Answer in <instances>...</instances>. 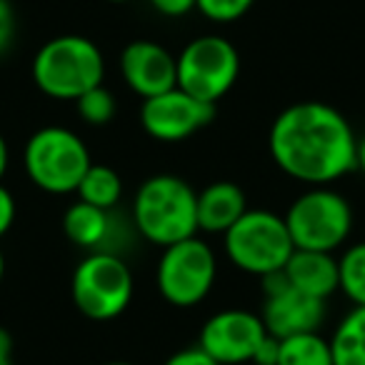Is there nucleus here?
Instances as JSON below:
<instances>
[{"label":"nucleus","instance_id":"obj_7","mask_svg":"<svg viewBox=\"0 0 365 365\" xmlns=\"http://www.w3.org/2000/svg\"><path fill=\"white\" fill-rule=\"evenodd\" d=\"M135 280L128 263L110 250L88 253L71 278V298L76 310L88 320L106 323L128 310Z\"/></svg>","mask_w":365,"mask_h":365},{"label":"nucleus","instance_id":"obj_10","mask_svg":"<svg viewBox=\"0 0 365 365\" xmlns=\"http://www.w3.org/2000/svg\"><path fill=\"white\" fill-rule=\"evenodd\" d=\"M263 280V308L260 320L265 330L275 338H290L300 333H318L325 320V300L310 298L288 283L283 270L265 275Z\"/></svg>","mask_w":365,"mask_h":365},{"label":"nucleus","instance_id":"obj_1","mask_svg":"<svg viewBox=\"0 0 365 365\" xmlns=\"http://www.w3.org/2000/svg\"><path fill=\"white\" fill-rule=\"evenodd\" d=\"M268 150L278 170L308 185H330L358 170V135L330 103L283 108L270 125Z\"/></svg>","mask_w":365,"mask_h":365},{"label":"nucleus","instance_id":"obj_14","mask_svg":"<svg viewBox=\"0 0 365 365\" xmlns=\"http://www.w3.org/2000/svg\"><path fill=\"white\" fill-rule=\"evenodd\" d=\"M283 273L295 290L318 300H328L340 288L338 258L323 250H293Z\"/></svg>","mask_w":365,"mask_h":365},{"label":"nucleus","instance_id":"obj_11","mask_svg":"<svg viewBox=\"0 0 365 365\" xmlns=\"http://www.w3.org/2000/svg\"><path fill=\"white\" fill-rule=\"evenodd\" d=\"M215 118V106L200 103L180 88L145 98L140 106V125L158 143H180L210 125Z\"/></svg>","mask_w":365,"mask_h":365},{"label":"nucleus","instance_id":"obj_26","mask_svg":"<svg viewBox=\"0 0 365 365\" xmlns=\"http://www.w3.org/2000/svg\"><path fill=\"white\" fill-rule=\"evenodd\" d=\"M16 223V198L11 190L0 182V238L8 235V230Z\"/></svg>","mask_w":365,"mask_h":365},{"label":"nucleus","instance_id":"obj_6","mask_svg":"<svg viewBox=\"0 0 365 365\" xmlns=\"http://www.w3.org/2000/svg\"><path fill=\"white\" fill-rule=\"evenodd\" d=\"M295 250L335 253L353 233V208L348 198L328 185H310L283 215Z\"/></svg>","mask_w":365,"mask_h":365},{"label":"nucleus","instance_id":"obj_22","mask_svg":"<svg viewBox=\"0 0 365 365\" xmlns=\"http://www.w3.org/2000/svg\"><path fill=\"white\" fill-rule=\"evenodd\" d=\"M255 6V0H198L195 11L213 23H235Z\"/></svg>","mask_w":365,"mask_h":365},{"label":"nucleus","instance_id":"obj_29","mask_svg":"<svg viewBox=\"0 0 365 365\" xmlns=\"http://www.w3.org/2000/svg\"><path fill=\"white\" fill-rule=\"evenodd\" d=\"M8 165H11V150H8L6 138H3V133H0V182H3V178H6Z\"/></svg>","mask_w":365,"mask_h":365},{"label":"nucleus","instance_id":"obj_25","mask_svg":"<svg viewBox=\"0 0 365 365\" xmlns=\"http://www.w3.org/2000/svg\"><path fill=\"white\" fill-rule=\"evenodd\" d=\"M150 8L163 18H182L195 11L198 0H148Z\"/></svg>","mask_w":365,"mask_h":365},{"label":"nucleus","instance_id":"obj_30","mask_svg":"<svg viewBox=\"0 0 365 365\" xmlns=\"http://www.w3.org/2000/svg\"><path fill=\"white\" fill-rule=\"evenodd\" d=\"M358 170H363L365 175V135L358 138Z\"/></svg>","mask_w":365,"mask_h":365},{"label":"nucleus","instance_id":"obj_32","mask_svg":"<svg viewBox=\"0 0 365 365\" xmlns=\"http://www.w3.org/2000/svg\"><path fill=\"white\" fill-rule=\"evenodd\" d=\"M103 365H133V363H123V360H110V363H103Z\"/></svg>","mask_w":365,"mask_h":365},{"label":"nucleus","instance_id":"obj_5","mask_svg":"<svg viewBox=\"0 0 365 365\" xmlns=\"http://www.w3.org/2000/svg\"><path fill=\"white\" fill-rule=\"evenodd\" d=\"M223 248L233 268L255 278H265L285 268L295 245L283 215L248 208L223 233Z\"/></svg>","mask_w":365,"mask_h":365},{"label":"nucleus","instance_id":"obj_23","mask_svg":"<svg viewBox=\"0 0 365 365\" xmlns=\"http://www.w3.org/2000/svg\"><path fill=\"white\" fill-rule=\"evenodd\" d=\"M16 41V11L11 0H0V56H6Z\"/></svg>","mask_w":365,"mask_h":365},{"label":"nucleus","instance_id":"obj_19","mask_svg":"<svg viewBox=\"0 0 365 365\" xmlns=\"http://www.w3.org/2000/svg\"><path fill=\"white\" fill-rule=\"evenodd\" d=\"M275 365H333L330 340L320 333H300L283 338Z\"/></svg>","mask_w":365,"mask_h":365},{"label":"nucleus","instance_id":"obj_24","mask_svg":"<svg viewBox=\"0 0 365 365\" xmlns=\"http://www.w3.org/2000/svg\"><path fill=\"white\" fill-rule=\"evenodd\" d=\"M163 365H220V363L210 353H205L200 345H193V348H182L178 353H173Z\"/></svg>","mask_w":365,"mask_h":365},{"label":"nucleus","instance_id":"obj_2","mask_svg":"<svg viewBox=\"0 0 365 365\" xmlns=\"http://www.w3.org/2000/svg\"><path fill=\"white\" fill-rule=\"evenodd\" d=\"M133 228L143 240L168 248L198 233V193L188 180L160 173L135 190L130 205Z\"/></svg>","mask_w":365,"mask_h":365},{"label":"nucleus","instance_id":"obj_15","mask_svg":"<svg viewBox=\"0 0 365 365\" xmlns=\"http://www.w3.org/2000/svg\"><path fill=\"white\" fill-rule=\"evenodd\" d=\"M248 210V195L233 180H215L198 193V230L223 235Z\"/></svg>","mask_w":365,"mask_h":365},{"label":"nucleus","instance_id":"obj_8","mask_svg":"<svg viewBox=\"0 0 365 365\" xmlns=\"http://www.w3.org/2000/svg\"><path fill=\"white\" fill-rule=\"evenodd\" d=\"M218 278L215 250L193 235L160 250L155 285L160 298L173 308H195L210 295Z\"/></svg>","mask_w":365,"mask_h":365},{"label":"nucleus","instance_id":"obj_18","mask_svg":"<svg viewBox=\"0 0 365 365\" xmlns=\"http://www.w3.org/2000/svg\"><path fill=\"white\" fill-rule=\"evenodd\" d=\"M76 193L78 200H83V203H91L103 210H115L123 198V178L118 175L115 168L93 163L83 175Z\"/></svg>","mask_w":365,"mask_h":365},{"label":"nucleus","instance_id":"obj_13","mask_svg":"<svg viewBox=\"0 0 365 365\" xmlns=\"http://www.w3.org/2000/svg\"><path fill=\"white\" fill-rule=\"evenodd\" d=\"M118 68H120L123 83L143 101L178 86L175 56L155 41L128 43L120 53Z\"/></svg>","mask_w":365,"mask_h":365},{"label":"nucleus","instance_id":"obj_27","mask_svg":"<svg viewBox=\"0 0 365 365\" xmlns=\"http://www.w3.org/2000/svg\"><path fill=\"white\" fill-rule=\"evenodd\" d=\"M278 353H280V338L275 335H265L263 343L258 345L253 355V365H275L278 363Z\"/></svg>","mask_w":365,"mask_h":365},{"label":"nucleus","instance_id":"obj_28","mask_svg":"<svg viewBox=\"0 0 365 365\" xmlns=\"http://www.w3.org/2000/svg\"><path fill=\"white\" fill-rule=\"evenodd\" d=\"M0 365H13V340L3 328H0Z\"/></svg>","mask_w":365,"mask_h":365},{"label":"nucleus","instance_id":"obj_12","mask_svg":"<svg viewBox=\"0 0 365 365\" xmlns=\"http://www.w3.org/2000/svg\"><path fill=\"white\" fill-rule=\"evenodd\" d=\"M268 335L258 313L228 308L210 315L200 328L198 345L210 353L220 365L253 363V355Z\"/></svg>","mask_w":365,"mask_h":365},{"label":"nucleus","instance_id":"obj_17","mask_svg":"<svg viewBox=\"0 0 365 365\" xmlns=\"http://www.w3.org/2000/svg\"><path fill=\"white\" fill-rule=\"evenodd\" d=\"M328 340L333 365H365V305H353Z\"/></svg>","mask_w":365,"mask_h":365},{"label":"nucleus","instance_id":"obj_20","mask_svg":"<svg viewBox=\"0 0 365 365\" xmlns=\"http://www.w3.org/2000/svg\"><path fill=\"white\" fill-rule=\"evenodd\" d=\"M340 293L353 305H365V240L353 243L338 258Z\"/></svg>","mask_w":365,"mask_h":365},{"label":"nucleus","instance_id":"obj_16","mask_svg":"<svg viewBox=\"0 0 365 365\" xmlns=\"http://www.w3.org/2000/svg\"><path fill=\"white\" fill-rule=\"evenodd\" d=\"M113 210L96 208L91 203H78L68 205L63 213V233L76 248H83L88 253L96 250H106V243L113 238Z\"/></svg>","mask_w":365,"mask_h":365},{"label":"nucleus","instance_id":"obj_21","mask_svg":"<svg viewBox=\"0 0 365 365\" xmlns=\"http://www.w3.org/2000/svg\"><path fill=\"white\" fill-rule=\"evenodd\" d=\"M76 113L86 125L103 128V125H108L118 113L115 96H113L106 86H98V88H93V91H88L86 96L78 98Z\"/></svg>","mask_w":365,"mask_h":365},{"label":"nucleus","instance_id":"obj_3","mask_svg":"<svg viewBox=\"0 0 365 365\" xmlns=\"http://www.w3.org/2000/svg\"><path fill=\"white\" fill-rule=\"evenodd\" d=\"M36 88L53 101L76 103L106 81V56L86 36H58L36 53L31 66Z\"/></svg>","mask_w":365,"mask_h":365},{"label":"nucleus","instance_id":"obj_4","mask_svg":"<svg viewBox=\"0 0 365 365\" xmlns=\"http://www.w3.org/2000/svg\"><path fill=\"white\" fill-rule=\"evenodd\" d=\"M91 165V150L83 138L63 125L36 130L23 150V168L31 182L51 195L76 193Z\"/></svg>","mask_w":365,"mask_h":365},{"label":"nucleus","instance_id":"obj_33","mask_svg":"<svg viewBox=\"0 0 365 365\" xmlns=\"http://www.w3.org/2000/svg\"><path fill=\"white\" fill-rule=\"evenodd\" d=\"M108 3H133V0H108Z\"/></svg>","mask_w":365,"mask_h":365},{"label":"nucleus","instance_id":"obj_9","mask_svg":"<svg viewBox=\"0 0 365 365\" xmlns=\"http://www.w3.org/2000/svg\"><path fill=\"white\" fill-rule=\"evenodd\" d=\"M175 63L178 88L208 106H218L233 91L240 76L238 48L215 33L185 43V48L175 56Z\"/></svg>","mask_w":365,"mask_h":365},{"label":"nucleus","instance_id":"obj_31","mask_svg":"<svg viewBox=\"0 0 365 365\" xmlns=\"http://www.w3.org/2000/svg\"><path fill=\"white\" fill-rule=\"evenodd\" d=\"M3 275H6V255H3V248H0V283H3Z\"/></svg>","mask_w":365,"mask_h":365}]
</instances>
